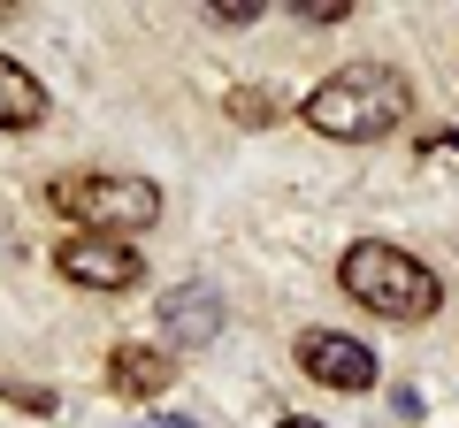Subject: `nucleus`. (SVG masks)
I'll list each match as a JSON object with an SVG mask.
<instances>
[{"mask_svg": "<svg viewBox=\"0 0 459 428\" xmlns=\"http://www.w3.org/2000/svg\"><path fill=\"white\" fill-rule=\"evenodd\" d=\"M299 116H307V131H322V138L368 146V138H383V131L406 123V84H398L391 69H376V62H352V69H337V77L314 84Z\"/></svg>", "mask_w": 459, "mask_h": 428, "instance_id": "nucleus-1", "label": "nucleus"}, {"mask_svg": "<svg viewBox=\"0 0 459 428\" xmlns=\"http://www.w3.org/2000/svg\"><path fill=\"white\" fill-rule=\"evenodd\" d=\"M337 283L360 298L368 313H383V321H429V313L444 306L437 268H421L406 245H383V237H360V245L344 253Z\"/></svg>", "mask_w": 459, "mask_h": 428, "instance_id": "nucleus-2", "label": "nucleus"}, {"mask_svg": "<svg viewBox=\"0 0 459 428\" xmlns=\"http://www.w3.org/2000/svg\"><path fill=\"white\" fill-rule=\"evenodd\" d=\"M47 199L92 237H115V230H146L161 214V192L146 176H54Z\"/></svg>", "mask_w": 459, "mask_h": 428, "instance_id": "nucleus-3", "label": "nucleus"}, {"mask_svg": "<svg viewBox=\"0 0 459 428\" xmlns=\"http://www.w3.org/2000/svg\"><path fill=\"white\" fill-rule=\"evenodd\" d=\"M299 367H307V375L322 382V390H344V398L376 390V352H368L360 337H337V330L299 337Z\"/></svg>", "mask_w": 459, "mask_h": 428, "instance_id": "nucleus-4", "label": "nucleus"}, {"mask_svg": "<svg viewBox=\"0 0 459 428\" xmlns=\"http://www.w3.org/2000/svg\"><path fill=\"white\" fill-rule=\"evenodd\" d=\"M54 268H62L69 283H84V291H131V283H138V253L123 245V237H92V230L62 237Z\"/></svg>", "mask_w": 459, "mask_h": 428, "instance_id": "nucleus-5", "label": "nucleus"}, {"mask_svg": "<svg viewBox=\"0 0 459 428\" xmlns=\"http://www.w3.org/2000/svg\"><path fill=\"white\" fill-rule=\"evenodd\" d=\"M161 321L184 345H207V337L222 330V291H214V283H177V291L161 298Z\"/></svg>", "mask_w": 459, "mask_h": 428, "instance_id": "nucleus-6", "label": "nucleus"}, {"mask_svg": "<svg viewBox=\"0 0 459 428\" xmlns=\"http://www.w3.org/2000/svg\"><path fill=\"white\" fill-rule=\"evenodd\" d=\"M108 382L123 398H161L169 382H177V360H169V352H153V345H123L108 360Z\"/></svg>", "mask_w": 459, "mask_h": 428, "instance_id": "nucleus-7", "label": "nucleus"}, {"mask_svg": "<svg viewBox=\"0 0 459 428\" xmlns=\"http://www.w3.org/2000/svg\"><path fill=\"white\" fill-rule=\"evenodd\" d=\"M39 116H47V84H39L23 62L0 54V131H31Z\"/></svg>", "mask_w": 459, "mask_h": 428, "instance_id": "nucleus-8", "label": "nucleus"}, {"mask_svg": "<svg viewBox=\"0 0 459 428\" xmlns=\"http://www.w3.org/2000/svg\"><path fill=\"white\" fill-rule=\"evenodd\" d=\"M230 116H238V123H268V116H276V99H268V92H238V99H230Z\"/></svg>", "mask_w": 459, "mask_h": 428, "instance_id": "nucleus-9", "label": "nucleus"}, {"mask_svg": "<svg viewBox=\"0 0 459 428\" xmlns=\"http://www.w3.org/2000/svg\"><path fill=\"white\" fill-rule=\"evenodd\" d=\"M207 16H214V23H261V8H246V0H214Z\"/></svg>", "mask_w": 459, "mask_h": 428, "instance_id": "nucleus-10", "label": "nucleus"}, {"mask_svg": "<svg viewBox=\"0 0 459 428\" xmlns=\"http://www.w3.org/2000/svg\"><path fill=\"white\" fill-rule=\"evenodd\" d=\"M299 16L307 23H344V0H299Z\"/></svg>", "mask_w": 459, "mask_h": 428, "instance_id": "nucleus-11", "label": "nucleus"}, {"mask_svg": "<svg viewBox=\"0 0 459 428\" xmlns=\"http://www.w3.org/2000/svg\"><path fill=\"white\" fill-rule=\"evenodd\" d=\"M146 428H199V421H146Z\"/></svg>", "mask_w": 459, "mask_h": 428, "instance_id": "nucleus-12", "label": "nucleus"}, {"mask_svg": "<svg viewBox=\"0 0 459 428\" xmlns=\"http://www.w3.org/2000/svg\"><path fill=\"white\" fill-rule=\"evenodd\" d=\"M276 428H322V421H276Z\"/></svg>", "mask_w": 459, "mask_h": 428, "instance_id": "nucleus-13", "label": "nucleus"}]
</instances>
